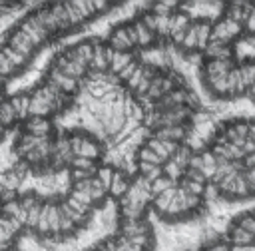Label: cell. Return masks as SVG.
<instances>
[{"instance_id": "cell-1", "label": "cell", "mask_w": 255, "mask_h": 251, "mask_svg": "<svg viewBox=\"0 0 255 251\" xmlns=\"http://www.w3.org/2000/svg\"><path fill=\"white\" fill-rule=\"evenodd\" d=\"M106 44H108L114 52H131V50L135 48V32H133L131 22L118 24V26L110 32Z\"/></svg>"}, {"instance_id": "cell-2", "label": "cell", "mask_w": 255, "mask_h": 251, "mask_svg": "<svg viewBox=\"0 0 255 251\" xmlns=\"http://www.w3.org/2000/svg\"><path fill=\"white\" fill-rule=\"evenodd\" d=\"M243 32V24L229 20L227 16H219L213 20V30H211V42H221V44H231L233 38H237Z\"/></svg>"}, {"instance_id": "cell-3", "label": "cell", "mask_w": 255, "mask_h": 251, "mask_svg": "<svg viewBox=\"0 0 255 251\" xmlns=\"http://www.w3.org/2000/svg\"><path fill=\"white\" fill-rule=\"evenodd\" d=\"M6 46H10L12 50H16L18 54L26 56V58H32L34 52H36V46L32 44V40L28 38V34H24L20 28H14L12 34L8 36L6 40Z\"/></svg>"}, {"instance_id": "cell-4", "label": "cell", "mask_w": 255, "mask_h": 251, "mask_svg": "<svg viewBox=\"0 0 255 251\" xmlns=\"http://www.w3.org/2000/svg\"><path fill=\"white\" fill-rule=\"evenodd\" d=\"M46 80L48 82H52L54 86H58L60 88V92H64L66 96H74L78 90H80V82L78 80H74V78H70V76H66L64 72H60L58 68H50V72H48V76H46Z\"/></svg>"}, {"instance_id": "cell-5", "label": "cell", "mask_w": 255, "mask_h": 251, "mask_svg": "<svg viewBox=\"0 0 255 251\" xmlns=\"http://www.w3.org/2000/svg\"><path fill=\"white\" fill-rule=\"evenodd\" d=\"M235 66H237L235 60H211V58H205V62L201 66V74H203V78L227 76Z\"/></svg>"}, {"instance_id": "cell-6", "label": "cell", "mask_w": 255, "mask_h": 251, "mask_svg": "<svg viewBox=\"0 0 255 251\" xmlns=\"http://www.w3.org/2000/svg\"><path fill=\"white\" fill-rule=\"evenodd\" d=\"M129 187H131V179L126 175V171L116 169V175H114V179H112V183L108 187V197H114V199L122 201L128 195Z\"/></svg>"}, {"instance_id": "cell-7", "label": "cell", "mask_w": 255, "mask_h": 251, "mask_svg": "<svg viewBox=\"0 0 255 251\" xmlns=\"http://www.w3.org/2000/svg\"><path fill=\"white\" fill-rule=\"evenodd\" d=\"M131 26H133V32H135V46H139V48H151L153 44H155V32L153 30H149L145 24H143V20L141 18H135V20H131Z\"/></svg>"}, {"instance_id": "cell-8", "label": "cell", "mask_w": 255, "mask_h": 251, "mask_svg": "<svg viewBox=\"0 0 255 251\" xmlns=\"http://www.w3.org/2000/svg\"><path fill=\"white\" fill-rule=\"evenodd\" d=\"M24 127H26L28 133H32L36 137H50L54 126H52L50 118H36V116H32V118H28L24 122Z\"/></svg>"}, {"instance_id": "cell-9", "label": "cell", "mask_w": 255, "mask_h": 251, "mask_svg": "<svg viewBox=\"0 0 255 251\" xmlns=\"http://www.w3.org/2000/svg\"><path fill=\"white\" fill-rule=\"evenodd\" d=\"M195 28H197V52H205V48L211 42V30H213V20L209 18H195Z\"/></svg>"}, {"instance_id": "cell-10", "label": "cell", "mask_w": 255, "mask_h": 251, "mask_svg": "<svg viewBox=\"0 0 255 251\" xmlns=\"http://www.w3.org/2000/svg\"><path fill=\"white\" fill-rule=\"evenodd\" d=\"M135 56L131 52H114L110 46H108V60H110V72L114 76H118Z\"/></svg>"}, {"instance_id": "cell-11", "label": "cell", "mask_w": 255, "mask_h": 251, "mask_svg": "<svg viewBox=\"0 0 255 251\" xmlns=\"http://www.w3.org/2000/svg\"><path fill=\"white\" fill-rule=\"evenodd\" d=\"M78 155L88 157V159H92V161H98V159L104 155V147H102V143H100L98 139H94L92 135L86 133V137H84V141H82V145H80Z\"/></svg>"}, {"instance_id": "cell-12", "label": "cell", "mask_w": 255, "mask_h": 251, "mask_svg": "<svg viewBox=\"0 0 255 251\" xmlns=\"http://www.w3.org/2000/svg\"><path fill=\"white\" fill-rule=\"evenodd\" d=\"M175 191H177V185H173V187H169L167 191H163V193H159V195H153L151 197V209L157 213V215H165V211H167V207L171 205V201H173V197H175Z\"/></svg>"}, {"instance_id": "cell-13", "label": "cell", "mask_w": 255, "mask_h": 251, "mask_svg": "<svg viewBox=\"0 0 255 251\" xmlns=\"http://www.w3.org/2000/svg\"><path fill=\"white\" fill-rule=\"evenodd\" d=\"M227 241L231 245H251V243H255V237L251 233H247L245 229H241L239 225L231 223L227 227Z\"/></svg>"}, {"instance_id": "cell-14", "label": "cell", "mask_w": 255, "mask_h": 251, "mask_svg": "<svg viewBox=\"0 0 255 251\" xmlns=\"http://www.w3.org/2000/svg\"><path fill=\"white\" fill-rule=\"evenodd\" d=\"M22 179H24V167H18V169L12 167L0 175V189H14L16 191V187L22 183Z\"/></svg>"}, {"instance_id": "cell-15", "label": "cell", "mask_w": 255, "mask_h": 251, "mask_svg": "<svg viewBox=\"0 0 255 251\" xmlns=\"http://www.w3.org/2000/svg\"><path fill=\"white\" fill-rule=\"evenodd\" d=\"M10 104L16 110L18 122H26L30 118V94H18L10 98Z\"/></svg>"}, {"instance_id": "cell-16", "label": "cell", "mask_w": 255, "mask_h": 251, "mask_svg": "<svg viewBox=\"0 0 255 251\" xmlns=\"http://www.w3.org/2000/svg\"><path fill=\"white\" fill-rule=\"evenodd\" d=\"M229 76V74H227ZM227 76H215V78H203L205 88L215 98H227Z\"/></svg>"}, {"instance_id": "cell-17", "label": "cell", "mask_w": 255, "mask_h": 251, "mask_svg": "<svg viewBox=\"0 0 255 251\" xmlns=\"http://www.w3.org/2000/svg\"><path fill=\"white\" fill-rule=\"evenodd\" d=\"M179 48L187 54L191 52H197V28H195V22L191 20L187 30H185V36H183V42L179 44Z\"/></svg>"}, {"instance_id": "cell-18", "label": "cell", "mask_w": 255, "mask_h": 251, "mask_svg": "<svg viewBox=\"0 0 255 251\" xmlns=\"http://www.w3.org/2000/svg\"><path fill=\"white\" fill-rule=\"evenodd\" d=\"M185 193L189 195H197V197H203L207 193V183H199V181H193V179H187L185 175L181 177V181L177 183Z\"/></svg>"}, {"instance_id": "cell-19", "label": "cell", "mask_w": 255, "mask_h": 251, "mask_svg": "<svg viewBox=\"0 0 255 251\" xmlns=\"http://www.w3.org/2000/svg\"><path fill=\"white\" fill-rule=\"evenodd\" d=\"M16 122H18V116H16L14 106L10 104V100H2L0 102V124L8 127V126H14Z\"/></svg>"}, {"instance_id": "cell-20", "label": "cell", "mask_w": 255, "mask_h": 251, "mask_svg": "<svg viewBox=\"0 0 255 251\" xmlns=\"http://www.w3.org/2000/svg\"><path fill=\"white\" fill-rule=\"evenodd\" d=\"M233 223L239 225L241 229H245L247 233H251L255 237V211H243V213L235 215Z\"/></svg>"}, {"instance_id": "cell-21", "label": "cell", "mask_w": 255, "mask_h": 251, "mask_svg": "<svg viewBox=\"0 0 255 251\" xmlns=\"http://www.w3.org/2000/svg\"><path fill=\"white\" fill-rule=\"evenodd\" d=\"M161 169H163V175H165V177H169L173 183H179V181H181V177L185 175V169H183L181 165H177L173 159H167V161L161 165Z\"/></svg>"}, {"instance_id": "cell-22", "label": "cell", "mask_w": 255, "mask_h": 251, "mask_svg": "<svg viewBox=\"0 0 255 251\" xmlns=\"http://www.w3.org/2000/svg\"><path fill=\"white\" fill-rule=\"evenodd\" d=\"M58 207H60V213H62L64 217H68V219H72V221H74V225H76V227L86 225V223H88V219H90V217H86V215H82V213L74 211L66 201H60V203H58Z\"/></svg>"}, {"instance_id": "cell-23", "label": "cell", "mask_w": 255, "mask_h": 251, "mask_svg": "<svg viewBox=\"0 0 255 251\" xmlns=\"http://www.w3.org/2000/svg\"><path fill=\"white\" fill-rule=\"evenodd\" d=\"M237 68H239V74H241L245 86L251 88L255 84V60H245V62L237 64Z\"/></svg>"}, {"instance_id": "cell-24", "label": "cell", "mask_w": 255, "mask_h": 251, "mask_svg": "<svg viewBox=\"0 0 255 251\" xmlns=\"http://www.w3.org/2000/svg\"><path fill=\"white\" fill-rule=\"evenodd\" d=\"M114 175H116V167H114V165H110V163H102V165H98V167H96V175H94V177H96L102 185L110 187V183H112Z\"/></svg>"}, {"instance_id": "cell-25", "label": "cell", "mask_w": 255, "mask_h": 251, "mask_svg": "<svg viewBox=\"0 0 255 251\" xmlns=\"http://www.w3.org/2000/svg\"><path fill=\"white\" fill-rule=\"evenodd\" d=\"M0 50L4 52V56L8 58V62H10V64H12V66H14L16 70H20L22 66H26V64L30 62V58H26V56L18 54L16 50H12V48H10V46H6V44H4V46H2Z\"/></svg>"}, {"instance_id": "cell-26", "label": "cell", "mask_w": 255, "mask_h": 251, "mask_svg": "<svg viewBox=\"0 0 255 251\" xmlns=\"http://www.w3.org/2000/svg\"><path fill=\"white\" fill-rule=\"evenodd\" d=\"M90 197H92V203H102L106 197H108V187L102 185L96 177H92V185H90Z\"/></svg>"}, {"instance_id": "cell-27", "label": "cell", "mask_w": 255, "mask_h": 251, "mask_svg": "<svg viewBox=\"0 0 255 251\" xmlns=\"http://www.w3.org/2000/svg\"><path fill=\"white\" fill-rule=\"evenodd\" d=\"M173 185H177V183H173V181H171L169 177H165V175H159L155 181L149 183V191H151V195H159V193L167 191V189L173 187Z\"/></svg>"}, {"instance_id": "cell-28", "label": "cell", "mask_w": 255, "mask_h": 251, "mask_svg": "<svg viewBox=\"0 0 255 251\" xmlns=\"http://www.w3.org/2000/svg\"><path fill=\"white\" fill-rule=\"evenodd\" d=\"M135 161H147V163H153V165H161V159H159L147 145H139V147H137Z\"/></svg>"}, {"instance_id": "cell-29", "label": "cell", "mask_w": 255, "mask_h": 251, "mask_svg": "<svg viewBox=\"0 0 255 251\" xmlns=\"http://www.w3.org/2000/svg\"><path fill=\"white\" fill-rule=\"evenodd\" d=\"M68 169H96V161L88 159V157H82V155H72L70 163H68Z\"/></svg>"}, {"instance_id": "cell-30", "label": "cell", "mask_w": 255, "mask_h": 251, "mask_svg": "<svg viewBox=\"0 0 255 251\" xmlns=\"http://www.w3.org/2000/svg\"><path fill=\"white\" fill-rule=\"evenodd\" d=\"M139 66H141V64H139V62L133 58V60H131V62H129V64H128V66H126V68H124V70H122V72H120L116 78H118V80H122V82L126 84V82H128V80H129V78H131V76H133V74L139 70Z\"/></svg>"}, {"instance_id": "cell-31", "label": "cell", "mask_w": 255, "mask_h": 251, "mask_svg": "<svg viewBox=\"0 0 255 251\" xmlns=\"http://www.w3.org/2000/svg\"><path fill=\"white\" fill-rule=\"evenodd\" d=\"M16 72V68L8 62V58L4 56V52L0 50V78H8V76H12Z\"/></svg>"}, {"instance_id": "cell-32", "label": "cell", "mask_w": 255, "mask_h": 251, "mask_svg": "<svg viewBox=\"0 0 255 251\" xmlns=\"http://www.w3.org/2000/svg\"><path fill=\"white\" fill-rule=\"evenodd\" d=\"M243 28H245L249 34H255V4L249 6L247 18H245V22H243Z\"/></svg>"}, {"instance_id": "cell-33", "label": "cell", "mask_w": 255, "mask_h": 251, "mask_svg": "<svg viewBox=\"0 0 255 251\" xmlns=\"http://www.w3.org/2000/svg\"><path fill=\"white\" fill-rule=\"evenodd\" d=\"M96 249L98 251H118V241H116V237H108V239L100 241L96 245Z\"/></svg>"}, {"instance_id": "cell-34", "label": "cell", "mask_w": 255, "mask_h": 251, "mask_svg": "<svg viewBox=\"0 0 255 251\" xmlns=\"http://www.w3.org/2000/svg\"><path fill=\"white\" fill-rule=\"evenodd\" d=\"M243 175H245V181H247V185H249L251 193L255 195V165L245 167V169H243Z\"/></svg>"}, {"instance_id": "cell-35", "label": "cell", "mask_w": 255, "mask_h": 251, "mask_svg": "<svg viewBox=\"0 0 255 251\" xmlns=\"http://www.w3.org/2000/svg\"><path fill=\"white\" fill-rule=\"evenodd\" d=\"M231 245H227L225 241H213V243H207L201 251H229Z\"/></svg>"}, {"instance_id": "cell-36", "label": "cell", "mask_w": 255, "mask_h": 251, "mask_svg": "<svg viewBox=\"0 0 255 251\" xmlns=\"http://www.w3.org/2000/svg\"><path fill=\"white\" fill-rule=\"evenodd\" d=\"M229 251H255V243H251V245H231Z\"/></svg>"}, {"instance_id": "cell-37", "label": "cell", "mask_w": 255, "mask_h": 251, "mask_svg": "<svg viewBox=\"0 0 255 251\" xmlns=\"http://www.w3.org/2000/svg\"><path fill=\"white\" fill-rule=\"evenodd\" d=\"M249 139L255 143V120H249Z\"/></svg>"}, {"instance_id": "cell-38", "label": "cell", "mask_w": 255, "mask_h": 251, "mask_svg": "<svg viewBox=\"0 0 255 251\" xmlns=\"http://www.w3.org/2000/svg\"><path fill=\"white\" fill-rule=\"evenodd\" d=\"M249 96H251V100L255 102V84H253V86L249 88Z\"/></svg>"}, {"instance_id": "cell-39", "label": "cell", "mask_w": 255, "mask_h": 251, "mask_svg": "<svg viewBox=\"0 0 255 251\" xmlns=\"http://www.w3.org/2000/svg\"><path fill=\"white\" fill-rule=\"evenodd\" d=\"M4 90V78H0V92Z\"/></svg>"}, {"instance_id": "cell-40", "label": "cell", "mask_w": 255, "mask_h": 251, "mask_svg": "<svg viewBox=\"0 0 255 251\" xmlns=\"http://www.w3.org/2000/svg\"><path fill=\"white\" fill-rule=\"evenodd\" d=\"M88 251H98V249H96V247H94V249H88Z\"/></svg>"}]
</instances>
